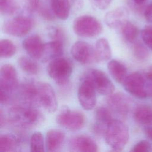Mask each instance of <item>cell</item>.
<instances>
[{"label":"cell","mask_w":152,"mask_h":152,"mask_svg":"<svg viewBox=\"0 0 152 152\" xmlns=\"http://www.w3.org/2000/svg\"><path fill=\"white\" fill-rule=\"evenodd\" d=\"M141 38L146 46L152 50V26H146L141 31Z\"/></svg>","instance_id":"33"},{"label":"cell","mask_w":152,"mask_h":152,"mask_svg":"<svg viewBox=\"0 0 152 152\" xmlns=\"http://www.w3.org/2000/svg\"><path fill=\"white\" fill-rule=\"evenodd\" d=\"M112 0H90L91 5L96 9L103 10L110 4Z\"/></svg>","instance_id":"37"},{"label":"cell","mask_w":152,"mask_h":152,"mask_svg":"<svg viewBox=\"0 0 152 152\" xmlns=\"http://www.w3.org/2000/svg\"><path fill=\"white\" fill-rule=\"evenodd\" d=\"M71 53L72 57L81 64H89L97 62L95 49L88 43L84 41H77L74 43Z\"/></svg>","instance_id":"11"},{"label":"cell","mask_w":152,"mask_h":152,"mask_svg":"<svg viewBox=\"0 0 152 152\" xmlns=\"http://www.w3.org/2000/svg\"><path fill=\"white\" fill-rule=\"evenodd\" d=\"M69 148L75 152H96L98 146L95 141L90 137L79 135L72 137L69 141Z\"/></svg>","instance_id":"14"},{"label":"cell","mask_w":152,"mask_h":152,"mask_svg":"<svg viewBox=\"0 0 152 152\" xmlns=\"http://www.w3.org/2000/svg\"><path fill=\"white\" fill-rule=\"evenodd\" d=\"M104 136L106 143L113 150L121 151L128 141L129 129L122 121L113 119L107 124Z\"/></svg>","instance_id":"2"},{"label":"cell","mask_w":152,"mask_h":152,"mask_svg":"<svg viewBox=\"0 0 152 152\" xmlns=\"http://www.w3.org/2000/svg\"><path fill=\"white\" fill-rule=\"evenodd\" d=\"M17 48L10 40L2 39L0 42V55L1 58H8L15 55Z\"/></svg>","instance_id":"29"},{"label":"cell","mask_w":152,"mask_h":152,"mask_svg":"<svg viewBox=\"0 0 152 152\" xmlns=\"http://www.w3.org/2000/svg\"><path fill=\"white\" fill-rule=\"evenodd\" d=\"M141 73L148 86L149 96H152V65L145 68Z\"/></svg>","instance_id":"36"},{"label":"cell","mask_w":152,"mask_h":152,"mask_svg":"<svg viewBox=\"0 0 152 152\" xmlns=\"http://www.w3.org/2000/svg\"><path fill=\"white\" fill-rule=\"evenodd\" d=\"M152 113V108L147 105L137 106L134 111V118L137 123L142 125L147 118Z\"/></svg>","instance_id":"28"},{"label":"cell","mask_w":152,"mask_h":152,"mask_svg":"<svg viewBox=\"0 0 152 152\" xmlns=\"http://www.w3.org/2000/svg\"><path fill=\"white\" fill-rule=\"evenodd\" d=\"M147 0H133L134 2L136 4H138V5H141L143 3H144Z\"/></svg>","instance_id":"41"},{"label":"cell","mask_w":152,"mask_h":152,"mask_svg":"<svg viewBox=\"0 0 152 152\" xmlns=\"http://www.w3.org/2000/svg\"><path fill=\"white\" fill-rule=\"evenodd\" d=\"M148 137H149V138H150L151 139H152V133H151V134L148 136Z\"/></svg>","instance_id":"42"},{"label":"cell","mask_w":152,"mask_h":152,"mask_svg":"<svg viewBox=\"0 0 152 152\" xmlns=\"http://www.w3.org/2000/svg\"><path fill=\"white\" fill-rule=\"evenodd\" d=\"M33 26V21L31 18L19 16L7 21L2 26V30L7 34L22 37L28 34Z\"/></svg>","instance_id":"8"},{"label":"cell","mask_w":152,"mask_h":152,"mask_svg":"<svg viewBox=\"0 0 152 152\" xmlns=\"http://www.w3.org/2000/svg\"><path fill=\"white\" fill-rule=\"evenodd\" d=\"M18 138L12 134H6L0 136V151L11 152L16 151L19 145Z\"/></svg>","instance_id":"24"},{"label":"cell","mask_w":152,"mask_h":152,"mask_svg":"<svg viewBox=\"0 0 152 152\" xmlns=\"http://www.w3.org/2000/svg\"><path fill=\"white\" fill-rule=\"evenodd\" d=\"M133 53L139 61H146L149 57V52L147 48L141 43L136 42L133 45Z\"/></svg>","instance_id":"31"},{"label":"cell","mask_w":152,"mask_h":152,"mask_svg":"<svg viewBox=\"0 0 152 152\" xmlns=\"http://www.w3.org/2000/svg\"><path fill=\"white\" fill-rule=\"evenodd\" d=\"M144 15L145 20L148 22L152 23V2L145 8Z\"/></svg>","instance_id":"38"},{"label":"cell","mask_w":152,"mask_h":152,"mask_svg":"<svg viewBox=\"0 0 152 152\" xmlns=\"http://www.w3.org/2000/svg\"><path fill=\"white\" fill-rule=\"evenodd\" d=\"M65 138V133L58 129H49L46 135V146L47 150L50 152L61 150Z\"/></svg>","instance_id":"17"},{"label":"cell","mask_w":152,"mask_h":152,"mask_svg":"<svg viewBox=\"0 0 152 152\" xmlns=\"http://www.w3.org/2000/svg\"><path fill=\"white\" fill-rule=\"evenodd\" d=\"M37 88L39 104L47 112H55L58 108V101L52 86L47 83L39 82Z\"/></svg>","instance_id":"9"},{"label":"cell","mask_w":152,"mask_h":152,"mask_svg":"<svg viewBox=\"0 0 152 152\" xmlns=\"http://www.w3.org/2000/svg\"><path fill=\"white\" fill-rule=\"evenodd\" d=\"M107 103L111 110L121 117H126L129 112L131 102L123 93L110 94L107 98Z\"/></svg>","instance_id":"13"},{"label":"cell","mask_w":152,"mask_h":152,"mask_svg":"<svg viewBox=\"0 0 152 152\" xmlns=\"http://www.w3.org/2000/svg\"><path fill=\"white\" fill-rule=\"evenodd\" d=\"M96 90L92 84L87 79L83 78L78 89V99L81 107L86 110L93 109L96 104Z\"/></svg>","instance_id":"12"},{"label":"cell","mask_w":152,"mask_h":152,"mask_svg":"<svg viewBox=\"0 0 152 152\" xmlns=\"http://www.w3.org/2000/svg\"><path fill=\"white\" fill-rule=\"evenodd\" d=\"M50 7L58 18L65 20L68 18L71 8L70 0H50Z\"/></svg>","instance_id":"21"},{"label":"cell","mask_w":152,"mask_h":152,"mask_svg":"<svg viewBox=\"0 0 152 152\" xmlns=\"http://www.w3.org/2000/svg\"><path fill=\"white\" fill-rule=\"evenodd\" d=\"M17 86V73L15 67L9 64L3 65L0 70V92L10 96Z\"/></svg>","instance_id":"10"},{"label":"cell","mask_w":152,"mask_h":152,"mask_svg":"<svg viewBox=\"0 0 152 152\" xmlns=\"http://www.w3.org/2000/svg\"><path fill=\"white\" fill-rule=\"evenodd\" d=\"M122 84L127 92L137 98L145 99L149 96L148 86L141 72L128 75Z\"/></svg>","instance_id":"6"},{"label":"cell","mask_w":152,"mask_h":152,"mask_svg":"<svg viewBox=\"0 0 152 152\" xmlns=\"http://www.w3.org/2000/svg\"><path fill=\"white\" fill-rule=\"evenodd\" d=\"M128 11L125 7H118L107 12L104 16L106 24L110 28H116L121 27V26L127 21Z\"/></svg>","instance_id":"16"},{"label":"cell","mask_w":152,"mask_h":152,"mask_svg":"<svg viewBox=\"0 0 152 152\" xmlns=\"http://www.w3.org/2000/svg\"><path fill=\"white\" fill-rule=\"evenodd\" d=\"M30 148L32 152H43L45 151L44 138L40 132H35L31 135Z\"/></svg>","instance_id":"27"},{"label":"cell","mask_w":152,"mask_h":152,"mask_svg":"<svg viewBox=\"0 0 152 152\" xmlns=\"http://www.w3.org/2000/svg\"><path fill=\"white\" fill-rule=\"evenodd\" d=\"M18 8L16 0H0V11L3 15H12L17 11Z\"/></svg>","instance_id":"30"},{"label":"cell","mask_w":152,"mask_h":152,"mask_svg":"<svg viewBox=\"0 0 152 152\" xmlns=\"http://www.w3.org/2000/svg\"><path fill=\"white\" fill-rule=\"evenodd\" d=\"M18 64L20 68L26 73L36 75L39 72L38 65L31 59L26 56H21L18 59Z\"/></svg>","instance_id":"26"},{"label":"cell","mask_w":152,"mask_h":152,"mask_svg":"<svg viewBox=\"0 0 152 152\" xmlns=\"http://www.w3.org/2000/svg\"><path fill=\"white\" fill-rule=\"evenodd\" d=\"M26 8L31 12H37L39 15L46 7L42 4V0H24Z\"/></svg>","instance_id":"32"},{"label":"cell","mask_w":152,"mask_h":152,"mask_svg":"<svg viewBox=\"0 0 152 152\" xmlns=\"http://www.w3.org/2000/svg\"><path fill=\"white\" fill-rule=\"evenodd\" d=\"M131 151L134 152L152 151V144L147 140H141L134 145Z\"/></svg>","instance_id":"34"},{"label":"cell","mask_w":152,"mask_h":152,"mask_svg":"<svg viewBox=\"0 0 152 152\" xmlns=\"http://www.w3.org/2000/svg\"><path fill=\"white\" fill-rule=\"evenodd\" d=\"M121 34L124 40L129 43H133L136 40L139 30L138 27L132 23L126 21L120 27Z\"/></svg>","instance_id":"25"},{"label":"cell","mask_w":152,"mask_h":152,"mask_svg":"<svg viewBox=\"0 0 152 152\" xmlns=\"http://www.w3.org/2000/svg\"><path fill=\"white\" fill-rule=\"evenodd\" d=\"M5 123H6L5 116L4 115L2 110L1 109L0 111V125H1V127L2 128L3 126H4Z\"/></svg>","instance_id":"40"},{"label":"cell","mask_w":152,"mask_h":152,"mask_svg":"<svg viewBox=\"0 0 152 152\" xmlns=\"http://www.w3.org/2000/svg\"><path fill=\"white\" fill-rule=\"evenodd\" d=\"M71 8L78 10H80L84 5L83 0H70Z\"/></svg>","instance_id":"39"},{"label":"cell","mask_w":152,"mask_h":152,"mask_svg":"<svg viewBox=\"0 0 152 152\" xmlns=\"http://www.w3.org/2000/svg\"><path fill=\"white\" fill-rule=\"evenodd\" d=\"M9 120L18 128L31 129L37 126L43 121L42 113L30 107L14 106L9 111Z\"/></svg>","instance_id":"1"},{"label":"cell","mask_w":152,"mask_h":152,"mask_svg":"<svg viewBox=\"0 0 152 152\" xmlns=\"http://www.w3.org/2000/svg\"><path fill=\"white\" fill-rule=\"evenodd\" d=\"M74 33L84 37H93L99 35L103 30L101 23L94 17L83 15L75 18L73 23Z\"/></svg>","instance_id":"4"},{"label":"cell","mask_w":152,"mask_h":152,"mask_svg":"<svg viewBox=\"0 0 152 152\" xmlns=\"http://www.w3.org/2000/svg\"><path fill=\"white\" fill-rule=\"evenodd\" d=\"M56 121L62 127L69 131H76L84 126L86 118L83 113L71 110L68 106H64L58 112Z\"/></svg>","instance_id":"5"},{"label":"cell","mask_w":152,"mask_h":152,"mask_svg":"<svg viewBox=\"0 0 152 152\" xmlns=\"http://www.w3.org/2000/svg\"><path fill=\"white\" fill-rule=\"evenodd\" d=\"M63 42L60 40H53L45 43L42 61L43 62L50 61L53 59L61 56L64 52Z\"/></svg>","instance_id":"19"},{"label":"cell","mask_w":152,"mask_h":152,"mask_svg":"<svg viewBox=\"0 0 152 152\" xmlns=\"http://www.w3.org/2000/svg\"><path fill=\"white\" fill-rule=\"evenodd\" d=\"M83 78L88 80L96 91L102 95H110L115 90V86L112 81L103 71L100 69L89 70Z\"/></svg>","instance_id":"7"},{"label":"cell","mask_w":152,"mask_h":152,"mask_svg":"<svg viewBox=\"0 0 152 152\" xmlns=\"http://www.w3.org/2000/svg\"><path fill=\"white\" fill-rule=\"evenodd\" d=\"M18 93L25 103L30 104L39 103L37 83L35 84L30 81L23 82L19 87Z\"/></svg>","instance_id":"18"},{"label":"cell","mask_w":152,"mask_h":152,"mask_svg":"<svg viewBox=\"0 0 152 152\" xmlns=\"http://www.w3.org/2000/svg\"><path fill=\"white\" fill-rule=\"evenodd\" d=\"M22 45L26 52L33 59H41L43 55L45 43L37 34L31 35L26 38Z\"/></svg>","instance_id":"15"},{"label":"cell","mask_w":152,"mask_h":152,"mask_svg":"<svg viewBox=\"0 0 152 152\" xmlns=\"http://www.w3.org/2000/svg\"><path fill=\"white\" fill-rule=\"evenodd\" d=\"M110 110L103 106L98 107L95 112L96 122L93 126L102 130H106L107 124L113 119Z\"/></svg>","instance_id":"23"},{"label":"cell","mask_w":152,"mask_h":152,"mask_svg":"<svg viewBox=\"0 0 152 152\" xmlns=\"http://www.w3.org/2000/svg\"><path fill=\"white\" fill-rule=\"evenodd\" d=\"M94 49L97 62H105L110 59L112 50L109 43L106 39H99L96 42Z\"/></svg>","instance_id":"22"},{"label":"cell","mask_w":152,"mask_h":152,"mask_svg":"<svg viewBox=\"0 0 152 152\" xmlns=\"http://www.w3.org/2000/svg\"><path fill=\"white\" fill-rule=\"evenodd\" d=\"M48 34L50 37L53 40H60L64 42V40L65 39L64 31L62 30V29L58 27H50L48 30Z\"/></svg>","instance_id":"35"},{"label":"cell","mask_w":152,"mask_h":152,"mask_svg":"<svg viewBox=\"0 0 152 152\" xmlns=\"http://www.w3.org/2000/svg\"><path fill=\"white\" fill-rule=\"evenodd\" d=\"M107 69L113 78L119 83L122 84L128 75L126 66L116 59H112L108 62Z\"/></svg>","instance_id":"20"},{"label":"cell","mask_w":152,"mask_h":152,"mask_svg":"<svg viewBox=\"0 0 152 152\" xmlns=\"http://www.w3.org/2000/svg\"><path fill=\"white\" fill-rule=\"evenodd\" d=\"M72 68V64L68 58L59 56L50 61L47 66V72L58 85L63 86L69 82Z\"/></svg>","instance_id":"3"}]
</instances>
